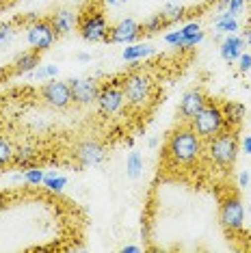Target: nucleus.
<instances>
[{
  "label": "nucleus",
  "instance_id": "obj_9",
  "mask_svg": "<svg viewBox=\"0 0 251 253\" xmlns=\"http://www.w3.org/2000/svg\"><path fill=\"white\" fill-rule=\"evenodd\" d=\"M39 95H42L43 104L52 106V108H59V111H63V108L72 106V89H70V83H63V80H48V83L43 84L42 89H39Z\"/></svg>",
  "mask_w": 251,
  "mask_h": 253
},
{
  "label": "nucleus",
  "instance_id": "obj_25",
  "mask_svg": "<svg viewBox=\"0 0 251 253\" xmlns=\"http://www.w3.org/2000/svg\"><path fill=\"white\" fill-rule=\"evenodd\" d=\"M22 180H24L28 186H39V184H43L45 173H43V169H39L37 165H33V167H28V169L22 171Z\"/></svg>",
  "mask_w": 251,
  "mask_h": 253
},
{
  "label": "nucleus",
  "instance_id": "obj_38",
  "mask_svg": "<svg viewBox=\"0 0 251 253\" xmlns=\"http://www.w3.org/2000/svg\"><path fill=\"white\" fill-rule=\"evenodd\" d=\"M245 43L251 45V24L247 26V31H245Z\"/></svg>",
  "mask_w": 251,
  "mask_h": 253
},
{
  "label": "nucleus",
  "instance_id": "obj_6",
  "mask_svg": "<svg viewBox=\"0 0 251 253\" xmlns=\"http://www.w3.org/2000/svg\"><path fill=\"white\" fill-rule=\"evenodd\" d=\"M219 221H221V227H223L227 234L241 232L245 227V206H243V199L238 197V195L232 193V195H227V197L221 199Z\"/></svg>",
  "mask_w": 251,
  "mask_h": 253
},
{
  "label": "nucleus",
  "instance_id": "obj_32",
  "mask_svg": "<svg viewBox=\"0 0 251 253\" xmlns=\"http://www.w3.org/2000/svg\"><path fill=\"white\" fill-rule=\"evenodd\" d=\"M243 7H245V0H230V4H227V13L230 15H234V18H238V13L243 11Z\"/></svg>",
  "mask_w": 251,
  "mask_h": 253
},
{
  "label": "nucleus",
  "instance_id": "obj_23",
  "mask_svg": "<svg viewBox=\"0 0 251 253\" xmlns=\"http://www.w3.org/2000/svg\"><path fill=\"white\" fill-rule=\"evenodd\" d=\"M13 154H15V145L11 143L9 136L0 134V169L13 165Z\"/></svg>",
  "mask_w": 251,
  "mask_h": 253
},
{
  "label": "nucleus",
  "instance_id": "obj_4",
  "mask_svg": "<svg viewBox=\"0 0 251 253\" xmlns=\"http://www.w3.org/2000/svg\"><path fill=\"white\" fill-rule=\"evenodd\" d=\"M108 31H111V24H108L102 4L100 7H87L81 18H78V33L89 43L106 42Z\"/></svg>",
  "mask_w": 251,
  "mask_h": 253
},
{
  "label": "nucleus",
  "instance_id": "obj_2",
  "mask_svg": "<svg viewBox=\"0 0 251 253\" xmlns=\"http://www.w3.org/2000/svg\"><path fill=\"white\" fill-rule=\"evenodd\" d=\"M204 152L208 154V158L212 160L216 167H221L223 171H230L236 165V158L241 154V141H238L236 130L223 128L219 134H214L212 139L204 141Z\"/></svg>",
  "mask_w": 251,
  "mask_h": 253
},
{
  "label": "nucleus",
  "instance_id": "obj_34",
  "mask_svg": "<svg viewBox=\"0 0 251 253\" xmlns=\"http://www.w3.org/2000/svg\"><path fill=\"white\" fill-rule=\"evenodd\" d=\"M241 152H245V154H249L251 156V134H247V136H243L241 139Z\"/></svg>",
  "mask_w": 251,
  "mask_h": 253
},
{
  "label": "nucleus",
  "instance_id": "obj_29",
  "mask_svg": "<svg viewBox=\"0 0 251 253\" xmlns=\"http://www.w3.org/2000/svg\"><path fill=\"white\" fill-rule=\"evenodd\" d=\"M236 67L241 74H249L251 72V52H243L236 59Z\"/></svg>",
  "mask_w": 251,
  "mask_h": 253
},
{
  "label": "nucleus",
  "instance_id": "obj_27",
  "mask_svg": "<svg viewBox=\"0 0 251 253\" xmlns=\"http://www.w3.org/2000/svg\"><path fill=\"white\" fill-rule=\"evenodd\" d=\"M15 24L13 22H2L0 24V45H7V43H11V39L15 37Z\"/></svg>",
  "mask_w": 251,
  "mask_h": 253
},
{
  "label": "nucleus",
  "instance_id": "obj_39",
  "mask_svg": "<svg viewBox=\"0 0 251 253\" xmlns=\"http://www.w3.org/2000/svg\"><path fill=\"white\" fill-rule=\"evenodd\" d=\"M227 4H230V0H221V2H219V9H227Z\"/></svg>",
  "mask_w": 251,
  "mask_h": 253
},
{
  "label": "nucleus",
  "instance_id": "obj_35",
  "mask_svg": "<svg viewBox=\"0 0 251 253\" xmlns=\"http://www.w3.org/2000/svg\"><path fill=\"white\" fill-rule=\"evenodd\" d=\"M102 7H119V4L128 2V0H100Z\"/></svg>",
  "mask_w": 251,
  "mask_h": 253
},
{
  "label": "nucleus",
  "instance_id": "obj_31",
  "mask_svg": "<svg viewBox=\"0 0 251 253\" xmlns=\"http://www.w3.org/2000/svg\"><path fill=\"white\" fill-rule=\"evenodd\" d=\"M182 39H184V35H182V31H171L165 35V42H167L169 45H173V48H178V45L182 43Z\"/></svg>",
  "mask_w": 251,
  "mask_h": 253
},
{
  "label": "nucleus",
  "instance_id": "obj_17",
  "mask_svg": "<svg viewBox=\"0 0 251 253\" xmlns=\"http://www.w3.org/2000/svg\"><path fill=\"white\" fill-rule=\"evenodd\" d=\"M221 111H223V119H225V128L238 130L241 124L245 122V115H247V108H245L241 102H223L221 104Z\"/></svg>",
  "mask_w": 251,
  "mask_h": 253
},
{
  "label": "nucleus",
  "instance_id": "obj_1",
  "mask_svg": "<svg viewBox=\"0 0 251 253\" xmlns=\"http://www.w3.org/2000/svg\"><path fill=\"white\" fill-rule=\"evenodd\" d=\"M204 156V141L191 128V124H180L171 130L165 143V160L173 167H191Z\"/></svg>",
  "mask_w": 251,
  "mask_h": 253
},
{
  "label": "nucleus",
  "instance_id": "obj_10",
  "mask_svg": "<svg viewBox=\"0 0 251 253\" xmlns=\"http://www.w3.org/2000/svg\"><path fill=\"white\" fill-rule=\"evenodd\" d=\"M74 158H76V163L81 167H95V165H102L108 156L106 147L102 145L98 141H81L76 147H74Z\"/></svg>",
  "mask_w": 251,
  "mask_h": 253
},
{
  "label": "nucleus",
  "instance_id": "obj_3",
  "mask_svg": "<svg viewBox=\"0 0 251 253\" xmlns=\"http://www.w3.org/2000/svg\"><path fill=\"white\" fill-rule=\"evenodd\" d=\"M126 104L132 108H145L154 93V80L145 72H130L122 78Z\"/></svg>",
  "mask_w": 251,
  "mask_h": 253
},
{
  "label": "nucleus",
  "instance_id": "obj_28",
  "mask_svg": "<svg viewBox=\"0 0 251 253\" xmlns=\"http://www.w3.org/2000/svg\"><path fill=\"white\" fill-rule=\"evenodd\" d=\"M204 37H206V35H204V31H199L197 35H191V37H184V39H182V43L178 45V48H180V50H191V48H195V45L202 43Z\"/></svg>",
  "mask_w": 251,
  "mask_h": 253
},
{
  "label": "nucleus",
  "instance_id": "obj_15",
  "mask_svg": "<svg viewBox=\"0 0 251 253\" xmlns=\"http://www.w3.org/2000/svg\"><path fill=\"white\" fill-rule=\"evenodd\" d=\"M50 24H52L54 28V33H56V37H61V35H70V33L74 31V26H78V18H76V13L70 9H59V11H54L52 15H50Z\"/></svg>",
  "mask_w": 251,
  "mask_h": 253
},
{
  "label": "nucleus",
  "instance_id": "obj_22",
  "mask_svg": "<svg viewBox=\"0 0 251 253\" xmlns=\"http://www.w3.org/2000/svg\"><path fill=\"white\" fill-rule=\"evenodd\" d=\"M214 28H216V33H219V35H230V33H236L241 26H238V20L234 18V15H230L227 11H223V13L216 18Z\"/></svg>",
  "mask_w": 251,
  "mask_h": 253
},
{
  "label": "nucleus",
  "instance_id": "obj_5",
  "mask_svg": "<svg viewBox=\"0 0 251 253\" xmlns=\"http://www.w3.org/2000/svg\"><path fill=\"white\" fill-rule=\"evenodd\" d=\"M191 128L197 132L202 141H208V139H212L214 134H219V132L225 128L223 111H221L219 102L208 100L206 106H204L202 111L195 115V119L191 122Z\"/></svg>",
  "mask_w": 251,
  "mask_h": 253
},
{
  "label": "nucleus",
  "instance_id": "obj_18",
  "mask_svg": "<svg viewBox=\"0 0 251 253\" xmlns=\"http://www.w3.org/2000/svg\"><path fill=\"white\" fill-rule=\"evenodd\" d=\"M39 160V149L33 145V143H22V145H15V154H13V165L20 167V169H28V167L37 165Z\"/></svg>",
  "mask_w": 251,
  "mask_h": 253
},
{
  "label": "nucleus",
  "instance_id": "obj_36",
  "mask_svg": "<svg viewBox=\"0 0 251 253\" xmlns=\"http://www.w3.org/2000/svg\"><path fill=\"white\" fill-rule=\"evenodd\" d=\"M141 251V247H136V245H126L122 247V253H139Z\"/></svg>",
  "mask_w": 251,
  "mask_h": 253
},
{
  "label": "nucleus",
  "instance_id": "obj_11",
  "mask_svg": "<svg viewBox=\"0 0 251 253\" xmlns=\"http://www.w3.org/2000/svg\"><path fill=\"white\" fill-rule=\"evenodd\" d=\"M141 35H143V26H141L136 20H132V18H126L122 22H117L115 26H111L106 42L108 43H124V45H128V43H134Z\"/></svg>",
  "mask_w": 251,
  "mask_h": 253
},
{
  "label": "nucleus",
  "instance_id": "obj_24",
  "mask_svg": "<svg viewBox=\"0 0 251 253\" xmlns=\"http://www.w3.org/2000/svg\"><path fill=\"white\" fill-rule=\"evenodd\" d=\"M141 26H143V33H145V35H156V33L167 31V28H169L167 20H165L161 13H154V15H150V18H147Z\"/></svg>",
  "mask_w": 251,
  "mask_h": 253
},
{
  "label": "nucleus",
  "instance_id": "obj_16",
  "mask_svg": "<svg viewBox=\"0 0 251 253\" xmlns=\"http://www.w3.org/2000/svg\"><path fill=\"white\" fill-rule=\"evenodd\" d=\"M42 65V52H22L18 59L13 61V67H11V74L13 76H22V74H33L37 67Z\"/></svg>",
  "mask_w": 251,
  "mask_h": 253
},
{
  "label": "nucleus",
  "instance_id": "obj_12",
  "mask_svg": "<svg viewBox=\"0 0 251 253\" xmlns=\"http://www.w3.org/2000/svg\"><path fill=\"white\" fill-rule=\"evenodd\" d=\"M208 97L204 93L202 89H191L186 91L184 95H182L180 100V106H178V117L182 124H191L193 119H195V115L202 111L204 106H206Z\"/></svg>",
  "mask_w": 251,
  "mask_h": 253
},
{
  "label": "nucleus",
  "instance_id": "obj_33",
  "mask_svg": "<svg viewBox=\"0 0 251 253\" xmlns=\"http://www.w3.org/2000/svg\"><path fill=\"white\" fill-rule=\"evenodd\" d=\"M249 182H251L249 171H243V173L238 175V188H247V186H249Z\"/></svg>",
  "mask_w": 251,
  "mask_h": 253
},
{
  "label": "nucleus",
  "instance_id": "obj_30",
  "mask_svg": "<svg viewBox=\"0 0 251 253\" xmlns=\"http://www.w3.org/2000/svg\"><path fill=\"white\" fill-rule=\"evenodd\" d=\"M180 31H182V35L184 37H191V35H197V33L202 31V24H199L197 20H193V22H188V24L182 26Z\"/></svg>",
  "mask_w": 251,
  "mask_h": 253
},
{
  "label": "nucleus",
  "instance_id": "obj_19",
  "mask_svg": "<svg viewBox=\"0 0 251 253\" xmlns=\"http://www.w3.org/2000/svg\"><path fill=\"white\" fill-rule=\"evenodd\" d=\"M147 56H154V48L147 43H128L122 52V59L128 61V63H134V61H141V59H147Z\"/></svg>",
  "mask_w": 251,
  "mask_h": 253
},
{
  "label": "nucleus",
  "instance_id": "obj_20",
  "mask_svg": "<svg viewBox=\"0 0 251 253\" xmlns=\"http://www.w3.org/2000/svg\"><path fill=\"white\" fill-rule=\"evenodd\" d=\"M161 15L167 20V24L171 26V24H178V22L184 20L188 15V11H186V7H182V4H178V2H167L161 9Z\"/></svg>",
  "mask_w": 251,
  "mask_h": 253
},
{
  "label": "nucleus",
  "instance_id": "obj_8",
  "mask_svg": "<svg viewBox=\"0 0 251 253\" xmlns=\"http://www.w3.org/2000/svg\"><path fill=\"white\" fill-rule=\"evenodd\" d=\"M95 104H98L102 115H115L122 111L126 104L122 80H111V83L102 84L98 91V97H95Z\"/></svg>",
  "mask_w": 251,
  "mask_h": 253
},
{
  "label": "nucleus",
  "instance_id": "obj_21",
  "mask_svg": "<svg viewBox=\"0 0 251 253\" xmlns=\"http://www.w3.org/2000/svg\"><path fill=\"white\" fill-rule=\"evenodd\" d=\"M143 173V156L139 152H130L128 158H126V175L130 180H136Z\"/></svg>",
  "mask_w": 251,
  "mask_h": 253
},
{
  "label": "nucleus",
  "instance_id": "obj_37",
  "mask_svg": "<svg viewBox=\"0 0 251 253\" xmlns=\"http://www.w3.org/2000/svg\"><path fill=\"white\" fill-rule=\"evenodd\" d=\"M4 206H7V193H0V212L4 210Z\"/></svg>",
  "mask_w": 251,
  "mask_h": 253
},
{
  "label": "nucleus",
  "instance_id": "obj_26",
  "mask_svg": "<svg viewBox=\"0 0 251 253\" xmlns=\"http://www.w3.org/2000/svg\"><path fill=\"white\" fill-rule=\"evenodd\" d=\"M67 184V177L65 175H56V173H48L43 180V186L48 188L50 193H61Z\"/></svg>",
  "mask_w": 251,
  "mask_h": 253
},
{
  "label": "nucleus",
  "instance_id": "obj_40",
  "mask_svg": "<svg viewBox=\"0 0 251 253\" xmlns=\"http://www.w3.org/2000/svg\"><path fill=\"white\" fill-rule=\"evenodd\" d=\"M78 61H91V54H78Z\"/></svg>",
  "mask_w": 251,
  "mask_h": 253
},
{
  "label": "nucleus",
  "instance_id": "obj_7",
  "mask_svg": "<svg viewBox=\"0 0 251 253\" xmlns=\"http://www.w3.org/2000/svg\"><path fill=\"white\" fill-rule=\"evenodd\" d=\"M56 33L50 20H33L31 24L26 26V42L35 52H45L50 50L56 42Z\"/></svg>",
  "mask_w": 251,
  "mask_h": 253
},
{
  "label": "nucleus",
  "instance_id": "obj_13",
  "mask_svg": "<svg viewBox=\"0 0 251 253\" xmlns=\"http://www.w3.org/2000/svg\"><path fill=\"white\" fill-rule=\"evenodd\" d=\"M70 89H72V100L81 106L95 104V97H98L100 84L93 78H70Z\"/></svg>",
  "mask_w": 251,
  "mask_h": 253
},
{
  "label": "nucleus",
  "instance_id": "obj_14",
  "mask_svg": "<svg viewBox=\"0 0 251 253\" xmlns=\"http://www.w3.org/2000/svg\"><path fill=\"white\" fill-rule=\"evenodd\" d=\"M245 52V37H238L236 33L223 37V42L219 45V54L225 63H236V59Z\"/></svg>",
  "mask_w": 251,
  "mask_h": 253
}]
</instances>
